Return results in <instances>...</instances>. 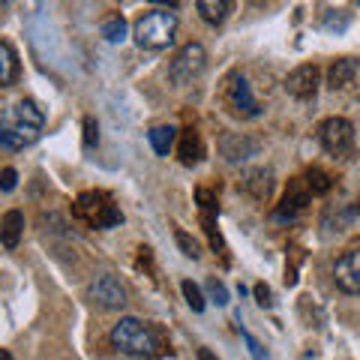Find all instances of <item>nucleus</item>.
<instances>
[{
    "mask_svg": "<svg viewBox=\"0 0 360 360\" xmlns=\"http://www.w3.org/2000/svg\"><path fill=\"white\" fill-rule=\"evenodd\" d=\"M148 139L153 144V150L160 153V156H168V150L174 148V139H177V129L174 127H153L148 132Z\"/></svg>",
    "mask_w": 360,
    "mask_h": 360,
    "instance_id": "6ab92c4d",
    "label": "nucleus"
},
{
    "mask_svg": "<svg viewBox=\"0 0 360 360\" xmlns=\"http://www.w3.org/2000/svg\"><path fill=\"white\" fill-rule=\"evenodd\" d=\"M103 37L108 42H123L127 39V21H123V15H108L103 21Z\"/></svg>",
    "mask_w": 360,
    "mask_h": 360,
    "instance_id": "aec40b11",
    "label": "nucleus"
},
{
    "mask_svg": "<svg viewBox=\"0 0 360 360\" xmlns=\"http://www.w3.org/2000/svg\"><path fill=\"white\" fill-rule=\"evenodd\" d=\"M357 78H360V63H357L354 58H340V60H333L330 70H328V84H330L333 90L352 87Z\"/></svg>",
    "mask_w": 360,
    "mask_h": 360,
    "instance_id": "9b49d317",
    "label": "nucleus"
},
{
    "mask_svg": "<svg viewBox=\"0 0 360 360\" xmlns=\"http://www.w3.org/2000/svg\"><path fill=\"white\" fill-rule=\"evenodd\" d=\"M96 141H99V127L94 123V117H87L84 120V144H87V148H94Z\"/></svg>",
    "mask_w": 360,
    "mask_h": 360,
    "instance_id": "bb28decb",
    "label": "nucleus"
},
{
    "mask_svg": "<svg viewBox=\"0 0 360 360\" xmlns=\"http://www.w3.org/2000/svg\"><path fill=\"white\" fill-rule=\"evenodd\" d=\"M45 115L33 99H18L15 105L0 111V144L6 150H21L30 148L39 139Z\"/></svg>",
    "mask_w": 360,
    "mask_h": 360,
    "instance_id": "f257e3e1",
    "label": "nucleus"
},
{
    "mask_svg": "<svg viewBox=\"0 0 360 360\" xmlns=\"http://www.w3.org/2000/svg\"><path fill=\"white\" fill-rule=\"evenodd\" d=\"M177 33V15L168 13V9H153V13H144L132 27V37L141 49L148 51H162L174 42Z\"/></svg>",
    "mask_w": 360,
    "mask_h": 360,
    "instance_id": "7ed1b4c3",
    "label": "nucleus"
},
{
    "mask_svg": "<svg viewBox=\"0 0 360 360\" xmlns=\"http://www.w3.org/2000/svg\"><path fill=\"white\" fill-rule=\"evenodd\" d=\"M21 234H25V217H21V210H9L4 222H0V243H4L6 250H15Z\"/></svg>",
    "mask_w": 360,
    "mask_h": 360,
    "instance_id": "2eb2a0df",
    "label": "nucleus"
},
{
    "mask_svg": "<svg viewBox=\"0 0 360 360\" xmlns=\"http://www.w3.org/2000/svg\"><path fill=\"white\" fill-rule=\"evenodd\" d=\"M177 156H180V162H184V165H195V162L201 160V156H205V141H201L198 129H193V127L180 129Z\"/></svg>",
    "mask_w": 360,
    "mask_h": 360,
    "instance_id": "ddd939ff",
    "label": "nucleus"
},
{
    "mask_svg": "<svg viewBox=\"0 0 360 360\" xmlns=\"http://www.w3.org/2000/svg\"><path fill=\"white\" fill-rule=\"evenodd\" d=\"M150 4H165L168 9H174V6H177V0H150Z\"/></svg>",
    "mask_w": 360,
    "mask_h": 360,
    "instance_id": "c756f323",
    "label": "nucleus"
},
{
    "mask_svg": "<svg viewBox=\"0 0 360 360\" xmlns=\"http://www.w3.org/2000/svg\"><path fill=\"white\" fill-rule=\"evenodd\" d=\"M307 201H309V193H303L297 184H291V186H288V193L283 195V201H279V207H276L274 217H276V219H295L297 213H303Z\"/></svg>",
    "mask_w": 360,
    "mask_h": 360,
    "instance_id": "4468645a",
    "label": "nucleus"
},
{
    "mask_svg": "<svg viewBox=\"0 0 360 360\" xmlns=\"http://www.w3.org/2000/svg\"><path fill=\"white\" fill-rule=\"evenodd\" d=\"M207 295H210V300L217 303V307H225V303H229V288H225L217 276L207 279Z\"/></svg>",
    "mask_w": 360,
    "mask_h": 360,
    "instance_id": "b1692460",
    "label": "nucleus"
},
{
    "mask_svg": "<svg viewBox=\"0 0 360 360\" xmlns=\"http://www.w3.org/2000/svg\"><path fill=\"white\" fill-rule=\"evenodd\" d=\"M255 297H258V303H262V307H270V288L267 285H255Z\"/></svg>",
    "mask_w": 360,
    "mask_h": 360,
    "instance_id": "cd10ccee",
    "label": "nucleus"
},
{
    "mask_svg": "<svg viewBox=\"0 0 360 360\" xmlns=\"http://www.w3.org/2000/svg\"><path fill=\"white\" fill-rule=\"evenodd\" d=\"M111 342H115L117 352L135 360H156L168 348L162 330L141 319H120L111 328Z\"/></svg>",
    "mask_w": 360,
    "mask_h": 360,
    "instance_id": "f03ea898",
    "label": "nucleus"
},
{
    "mask_svg": "<svg viewBox=\"0 0 360 360\" xmlns=\"http://www.w3.org/2000/svg\"><path fill=\"white\" fill-rule=\"evenodd\" d=\"M180 291H184L189 309H193V312H205V295H201V288L193 283V279H184V283H180Z\"/></svg>",
    "mask_w": 360,
    "mask_h": 360,
    "instance_id": "4be33fe9",
    "label": "nucleus"
},
{
    "mask_svg": "<svg viewBox=\"0 0 360 360\" xmlns=\"http://www.w3.org/2000/svg\"><path fill=\"white\" fill-rule=\"evenodd\" d=\"M87 297H90V303H94V307L108 309V312L127 307V288H123L111 274L96 276L94 283H90V288H87Z\"/></svg>",
    "mask_w": 360,
    "mask_h": 360,
    "instance_id": "0eeeda50",
    "label": "nucleus"
},
{
    "mask_svg": "<svg viewBox=\"0 0 360 360\" xmlns=\"http://www.w3.org/2000/svg\"><path fill=\"white\" fill-rule=\"evenodd\" d=\"M333 283L345 295H360V250H348L336 258Z\"/></svg>",
    "mask_w": 360,
    "mask_h": 360,
    "instance_id": "6e6552de",
    "label": "nucleus"
},
{
    "mask_svg": "<svg viewBox=\"0 0 360 360\" xmlns=\"http://www.w3.org/2000/svg\"><path fill=\"white\" fill-rule=\"evenodd\" d=\"M18 78V58L9 42H0V87H9Z\"/></svg>",
    "mask_w": 360,
    "mask_h": 360,
    "instance_id": "a211bd4d",
    "label": "nucleus"
},
{
    "mask_svg": "<svg viewBox=\"0 0 360 360\" xmlns=\"http://www.w3.org/2000/svg\"><path fill=\"white\" fill-rule=\"evenodd\" d=\"M198 360H217V354H213L210 348H198Z\"/></svg>",
    "mask_w": 360,
    "mask_h": 360,
    "instance_id": "c85d7f7f",
    "label": "nucleus"
},
{
    "mask_svg": "<svg viewBox=\"0 0 360 360\" xmlns=\"http://www.w3.org/2000/svg\"><path fill=\"white\" fill-rule=\"evenodd\" d=\"M0 360H13V354H9L6 348H0Z\"/></svg>",
    "mask_w": 360,
    "mask_h": 360,
    "instance_id": "7c9ffc66",
    "label": "nucleus"
},
{
    "mask_svg": "<svg viewBox=\"0 0 360 360\" xmlns=\"http://www.w3.org/2000/svg\"><path fill=\"white\" fill-rule=\"evenodd\" d=\"M319 90V70L312 63H303L297 70H291L285 78V94L295 99H312Z\"/></svg>",
    "mask_w": 360,
    "mask_h": 360,
    "instance_id": "1a4fd4ad",
    "label": "nucleus"
},
{
    "mask_svg": "<svg viewBox=\"0 0 360 360\" xmlns=\"http://www.w3.org/2000/svg\"><path fill=\"white\" fill-rule=\"evenodd\" d=\"M270 186H274V172H270V168H255V172L243 180V189L255 201H264L270 195Z\"/></svg>",
    "mask_w": 360,
    "mask_h": 360,
    "instance_id": "f3484780",
    "label": "nucleus"
},
{
    "mask_svg": "<svg viewBox=\"0 0 360 360\" xmlns=\"http://www.w3.org/2000/svg\"><path fill=\"white\" fill-rule=\"evenodd\" d=\"M319 141L330 156H348L354 150V127L345 117H328L319 127Z\"/></svg>",
    "mask_w": 360,
    "mask_h": 360,
    "instance_id": "423d86ee",
    "label": "nucleus"
},
{
    "mask_svg": "<svg viewBox=\"0 0 360 360\" xmlns=\"http://www.w3.org/2000/svg\"><path fill=\"white\" fill-rule=\"evenodd\" d=\"M229 103L234 111H240L243 117H255L258 115V103H255V96H252V90H250V82L246 78H231V84H229Z\"/></svg>",
    "mask_w": 360,
    "mask_h": 360,
    "instance_id": "9d476101",
    "label": "nucleus"
},
{
    "mask_svg": "<svg viewBox=\"0 0 360 360\" xmlns=\"http://www.w3.org/2000/svg\"><path fill=\"white\" fill-rule=\"evenodd\" d=\"M75 217L94 225V229H115L123 222L120 207L105 193H82L75 201Z\"/></svg>",
    "mask_w": 360,
    "mask_h": 360,
    "instance_id": "20e7f679",
    "label": "nucleus"
},
{
    "mask_svg": "<svg viewBox=\"0 0 360 360\" xmlns=\"http://www.w3.org/2000/svg\"><path fill=\"white\" fill-rule=\"evenodd\" d=\"M250 4H255V6H264V4H270V0H250Z\"/></svg>",
    "mask_w": 360,
    "mask_h": 360,
    "instance_id": "2f4dec72",
    "label": "nucleus"
},
{
    "mask_svg": "<svg viewBox=\"0 0 360 360\" xmlns=\"http://www.w3.org/2000/svg\"><path fill=\"white\" fill-rule=\"evenodd\" d=\"M330 186H333V184H330V177L324 174L321 168H309V172H307V189H309L312 195H324Z\"/></svg>",
    "mask_w": 360,
    "mask_h": 360,
    "instance_id": "412c9836",
    "label": "nucleus"
},
{
    "mask_svg": "<svg viewBox=\"0 0 360 360\" xmlns=\"http://www.w3.org/2000/svg\"><path fill=\"white\" fill-rule=\"evenodd\" d=\"M174 240H177L180 250H184V255H186V258H198V255H201V246H198L193 238H189V234H186L184 229H177V231H174Z\"/></svg>",
    "mask_w": 360,
    "mask_h": 360,
    "instance_id": "5701e85b",
    "label": "nucleus"
},
{
    "mask_svg": "<svg viewBox=\"0 0 360 360\" xmlns=\"http://www.w3.org/2000/svg\"><path fill=\"white\" fill-rule=\"evenodd\" d=\"M207 70V51H205V45L201 42H189L184 45L172 63H168V82H172L174 87H186V84H193L201 78V72Z\"/></svg>",
    "mask_w": 360,
    "mask_h": 360,
    "instance_id": "39448f33",
    "label": "nucleus"
},
{
    "mask_svg": "<svg viewBox=\"0 0 360 360\" xmlns=\"http://www.w3.org/2000/svg\"><path fill=\"white\" fill-rule=\"evenodd\" d=\"M15 180H18L15 168H4V172H0V189H4V193H13V189H15Z\"/></svg>",
    "mask_w": 360,
    "mask_h": 360,
    "instance_id": "a878e982",
    "label": "nucleus"
},
{
    "mask_svg": "<svg viewBox=\"0 0 360 360\" xmlns=\"http://www.w3.org/2000/svg\"><path fill=\"white\" fill-rule=\"evenodd\" d=\"M258 153V141L246 139V135H225L222 139V156L229 162H243Z\"/></svg>",
    "mask_w": 360,
    "mask_h": 360,
    "instance_id": "f8f14e48",
    "label": "nucleus"
},
{
    "mask_svg": "<svg viewBox=\"0 0 360 360\" xmlns=\"http://www.w3.org/2000/svg\"><path fill=\"white\" fill-rule=\"evenodd\" d=\"M240 336H243V342H246V348H250V354H252L255 360H270V357H267V352H264V348H262V345H258V340H255V336H252V333H246V330H240Z\"/></svg>",
    "mask_w": 360,
    "mask_h": 360,
    "instance_id": "393cba45",
    "label": "nucleus"
},
{
    "mask_svg": "<svg viewBox=\"0 0 360 360\" xmlns=\"http://www.w3.org/2000/svg\"><path fill=\"white\" fill-rule=\"evenodd\" d=\"M195 9L210 27H219L231 15V0H195Z\"/></svg>",
    "mask_w": 360,
    "mask_h": 360,
    "instance_id": "dca6fc26",
    "label": "nucleus"
}]
</instances>
